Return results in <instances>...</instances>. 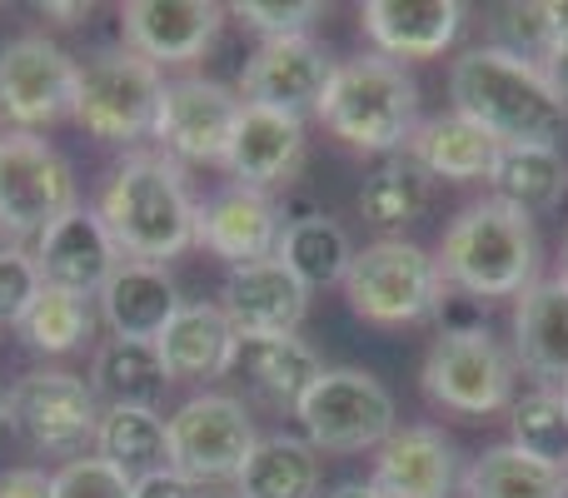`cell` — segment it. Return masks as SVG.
I'll list each match as a JSON object with an SVG mask.
<instances>
[{"label":"cell","instance_id":"obj_4","mask_svg":"<svg viewBox=\"0 0 568 498\" xmlns=\"http://www.w3.org/2000/svg\"><path fill=\"white\" fill-rule=\"evenodd\" d=\"M314 115L344 145L374 150V155H384V150L399 155L409 145V135L419 130V85L394 60L359 55V60L334 65Z\"/></svg>","mask_w":568,"mask_h":498},{"label":"cell","instance_id":"obj_32","mask_svg":"<svg viewBox=\"0 0 568 498\" xmlns=\"http://www.w3.org/2000/svg\"><path fill=\"white\" fill-rule=\"evenodd\" d=\"M280 260L304 289H329V284H344L349 274V235H344L339 220H329L320 210L314 220H300V225H284L280 230Z\"/></svg>","mask_w":568,"mask_h":498},{"label":"cell","instance_id":"obj_14","mask_svg":"<svg viewBox=\"0 0 568 498\" xmlns=\"http://www.w3.org/2000/svg\"><path fill=\"white\" fill-rule=\"evenodd\" d=\"M334 65L310 35H284L265 40L240 70V95L245 105L280 110V115L300 120L304 110H320L324 85H329Z\"/></svg>","mask_w":568,"mask_h":498},{"label":"cell","instance_id":"obj_35","mask_svg":"<svg viewBox=\"0 0 568 498\" xmlns=\"http://www.w3.org/2000/svg\"><path fill=\"white\" fill-rule=\"evenodd\" d=\"M509 429H514V449H524L529 459L554 464L568 474V404L564 394L539 389L529 399H519L509 409Z\"/></svg>","mask_w":568,"mask_h":498},{"label":"cell","instance_id":"obj_37","mask_svg":"<svg viewBox=\"0 0 568 498\" xmlns=\"http://www.w3.org/2000/svg\"><path fill=\"white\" fill-rule=\"evenodd\" d=\"M50 494L55 498H135V479L120 474L100 454H85V459H70L65 469L50 474Z\"/></svg>","mask_w":568,"mask_h":498},{"label":"cell","instance_id":"obj_22","mask_svg":"<svg viewBox=\"0 0 568 498\" xmlns=\"http://www.w3.org/2000/svg\"><path fill=\"white\" fill-rule=\"evenodd\" d=\"M230 374H240L260 399L294 409L310 394V384L324 374V364L300 334H235Z\"/></svg>","mask_w":568,"mask_h":498},{"label":"cell","instance_id":"obj_45","mask_svg":"<svg viewBox=\"0 0 568 498\" xmlns=\"http://www.w3.org/2000/svg\"><path fill=\"white\" fill-rule=\"evenodd\" d=\"M40 16H55L60 26H75L80 16H90V6H55V0H50V6H36Z\"/></svg>","mask_w":568,"mask_h":498},{"label":"cell","instance_id":"obj_49","mask_svg":"<svg viewBox=\"0 0 568 498\" xmlns=\"http://www.w3.org/2000/svg\"><path fill=\"white\" fill-rule=\"evenodd\" d=\"M559 280H564V284H568V254H564V274H559Z\"/></svg>","mask_w":568,"mask_h":498},{"label":"cell","instance_id":"obj_18","mask_svg":"<svg viewBox=\"0 0 568 498\" xmlns=\"http://www.w3.org/2000/svg\"><path fill=\"white\" fill-rule=\"evenodd\" d=\"M195 245L230 260V270L270 260L280 250V205L265 190H245V185L220 190L210 205L195 210Z\"/></svg>","mask_w":568,"mask_h":498},{"label":"cell","instance_id":"obj_10","mask_svg":"<svg viewBox=\"0 0 568 498\" xmlns=\"http://www.w3.org/2000/svg\"><path fill=\"white\" fill-rule=\"evenodd\" d=\"M170 434V469L190 484H225L240 479L255 454V424L245 404L230 394H195L165 419Z\"/></svg>","mask_w":568,"mask_h":498},{"label":"cell","instance_id":"obj_38","mask_svg":"<svg viewBox=\"0 0 568 498\" xmlns=\"http://www.w3.org/2000/svg\"><path fill=\"white\" fill-rule=\"evenodd\" d=\"M40 289H45V280H40L36 254H26L20 245H0V324L26 319Z\"/></svg>","mask_w":568,"mask_h":498},{"label":"cell","instance_id":"obj_34","mask_svg":"<svg viewBox=\"0 0 568 498\" xmlns=\"http://www.w3.org/2000/svg\"><path fill=\"white\" fill-rule=\"evenodd\" d=\"M90 329H95V314H90V299H80V294H65V289H40L36 304L26 309V319H20V334H26L30 349L40 354H70L80 349V344L90 339Z\"/></svg>","mask_w":568,"mask_h":498},{"label":"cell","instance_id":"obj_39","mask_svg":"<svg viewBox=\"0 0 568 498\" xmlns=\"http://www.w3.org/2000/svg\"><path fill=\"white\" fill-rule=\"evenodd\" d=\"M320 10H324L320 0H240L235 16L265 40H284V35H310Z\"/></svg>","mask_w":568,"mask_h":498},{"label":"cell","instance_id":"obj_6","mask_svg":"<svg viewBox=\"0 0 568 498\" xmlns=\"http://www.w3.org/2000/svg\"><path fill=\"white\" fill-rule=\"evenodd\" d=\"M160 100H165V75L135 50H105L80 65L75 120L105 145H135L155 135Z\"/></svg>","mask_w":568,"mask_h":498},{"label":"cell","instance_id":"obj_15","mask_svg":"<svg viewBox=\"0 0 568 498\" xmlns=\"http://www.w3.org/2000/svg\"><path fill=\"white\" fill-rule=\"evenodd\" d=\"M225 10L215 0H130L120 10V26L135 55L150 65H180V60H200L220 35Z\"/></svg>","mask_w":568,"mask_h":498},{"label":"cell","instance_id":"obj_50","mask_svg":"<svg viewBox=\"0 0 568 498\" xmlns=\"http://www.w3.org/2000/svg\"><path fill=\"white\" fill-rule=\"evenodd\" d=\"M564 404H568V384H564Z\"/></svg>","mask_w":568,"mask_h":498},{"label":"cell","instance_id":"obj_24","mask_svg":"<svg viewBox=\"0 0 568 498\" xmlns=\"http://www.w3.org/2000/svg\"><path fill=\"white\" fill-rule=\"evenodd\" d=\"M514 354L534 379L568 384V284L534 280L514 304Z\"/></svg>","mask_w":568,"mask_h":498},{"label":"cell","instance_id":"obj_48","mask_svg":"<svg viewBox=\"0 0 568 498\" xmlns=\"http://www.w3.org/2000/svg\"><path fill=\"white\" fill-rule=\"evenodd\" d=\"M200 498H240L235 489H215V494H200Z\"/></svg>","mask_w":568,"mask_h":498},{"label":"cell","instance_id":"obj_28","mask_svg":"<svg viewBox=\"0 0 568 498\" xmlns=\"http://www.w3.org/2000/svg\"><path fill=\"white\" fill-rule=\"evenodd\" d=\"M464 498H568V474L529 459L514 444L484 449L459 479Z\"/></svg>","mask_w":568,"mask_h":498},{"label":"cell","instance_id":"obj_13","mask_svg":"<svg viewBox=\"0 0 568 498\" xmlns=\"http://www.w3.org/2000/svg\"><path fill=\"white\" fill-rule=\"evenodd\" d=\"M240 110L245 100L235 90H225L220 80L205 75H185L170 80L165 100H160V120L155 135L165 145V155L190 160V165H225L230 140H235Z\"/></svg>","mask_w":568,"mask_h":498},{"label":"cell","instance_id":"obj_41","mask_svg":"<svg viewBox=\"0 0 568 498\" xmlns=\"http://www.w3.org/2000/svg\"><path fill=\"white\" fill-rule=\"evenodd\" d=\"M135 498H200V489L190 479H180L175 469H160V474L135 479Z\"/></svg>","mask_w":568,"mask_h":498},{"label":"cell","instance_id":"obj_5","mask_svg":"<svg viewBox=\"0 0 568 498\" xmlns=\"http://www.w3.org/2000/svg\"><path fill=\"white\" fill-rule=\"evenodd\" d=\"M444 294H449V284L439 274V260H429L409 240L364 245L344 274V299L369 324H419L439 314Z\"/></svg>","mask_w":568,"mask_h":498},{"label":"cell","instance_id":"obj_8","mask_svg":"<svg viewBox=\"0 0 568 498\" xmlns=\"http://www.w3.org/2000/svg\"><path fill=\"white\" fill-rule=\"evenodd\" d=\"M10 429L40 454L55 459H85V449L100 434V399L80 374L65 369H36L26 379H16V389L6 394Z\"/></svg>","mask_w":568,"mask_h":498},{"label":"cell","instance_id":"obj_20","mask_svg":"<svg viewBox=\"0 0 568 498\" xmlns=\"http://www.w3.org/2000/svg\"><path fill=\"white\" fill-rule=\"evenodd\" d=\"M369 484L384 498H449L459 484V454L439 429L409 424L379 444Z\"/></svg>","mask_w":568,"mask_h":498},{"label":"cell","instance_id":"obj_33","mask_svg":"<svg viewBox=\"0 0 568 498\" xmlns=\"http://www.w3.org/2000/svg\"><path fill=\"white\" fill-rule=\"evenodd\" d=\"M95 449H100V459H110L130 479L170 469V434L155 409H120V404L105 409L100 414Z\"/></svg>","mask_w":568,"mask_h":498},{"label":"cell","instance_id":"obj_7","mask_svg":"<svg viewBox=\"0 0 568 498\" xmlns=\"http://www.w3.org/2000/svg\"><path fill=\"white\" fill-rule=\"evenodd\" d=\"M294 414L314 454L379 449L394 434V399L369 369H324L294 404Z\"/></svg>","mask_w":568,"mask_h":498},{"label":"cell","instance_id":"obj_40","mask_svg":"<svg viewBox=\"0 0 568 498\" xmlns=\"http://www.w3.org/2000/svg\"><path fill=\"white\" fill-rule=\"evenodd\" d=\"M439 319H444V334L484 329V304H479V299H469V294H444Z\"/></svg>","mask_w":568,"mask_h":498},{"label":"cell","instance_id":"obj_36","mask_svg":"<svg viewBox=\"0 0 568 498\" xmlns=\"http://www.w3.org/2000/svg\"><path fill=\"white\" fill-rule=\"evenodd\" d=\"M494 50L544 65L549 50H554L549 10H544V0H509V6L494 10Z\"/></svg>","mask_w":568,"mask_h":498},{"label":"cell","instance_id":"obj_31","mask_svg":"<svg viewBox=\"0 0 568 498\" xmlns=\"http://www.w3.org/2000/svg\"><path fill=\"white\" fill-rule=\"evenodd\" d=\"M434 205V180L414 165L409 155H389L379 170H369L359 185V215L374 230H399L424 220V210Z\"/></svg>","mask_w":568,"mask_h":498},{"label":"cell","instance_id":"obj_30","mask_svg":"<svg viewBox=\"0 0 568 498\" xmlns=\"http://www.w3.org/2000/svg\"><path fill=\"white\" fill-rule=\"evenodd\" d=\"M235 484L240 498H314L320 494V454L294 434H270L255 444Z\"/></svg>","mask_w":568,"mask_h":498},{"label":"cell","instance_id":"obj_27","mask_svg":"<svg viewBox=\"0 0 568 498\" xmlns=\"http://www.w3.org/2000/svg\"><path fill=\"white\" fill-rule=\"evenodd\" d=\"M170 384V369L160 359V344L145 339H105L90 369V389L105 399V409H155Z\"/></svg>","mask_w":568,"mask_h":498},{"label":"cell","instance_id":"obj_16","mask_svg":"<svg viewBox=\"0 0 568 498\" xmlns=\"http://www.w3.org/2000/svg\"><path fill=\"white\" fill-rule=\"evenodd\" d=\"M36 264H40V280L50 289H65V294H90L105 289V280L120 270V250L110 240V230L100 225L95 210H70L60 215L45 235L36 240Z\"/></svg>","mask_w":568,"mask_h":498},{"label":"cell","instance_id":"obj_47","mask_svg":"<svg viewBox=\"0 0 568 498\" xmlns=\"http://www.w3.org/2000/svg\"><path fill=\"white\" fill-rule=\"evenodd\" d=\"M0 429H10V414H6V394H0Z\"/></svg>","mask_w":568,"mask_h":498},{"label":"cell","instance_id":"obj_9","mask_svg":"<svg viewBox=\"0 0 568 498\" xmlns=\"http://www.w3.org/2000/svg\"><path fill=\"white\" fill-rule=\"evenodd\" d=\"M75 210V175L65 155L40 135H0V235L40 240Z\"/></svg>","mask_w":568,"mask_h":498},{"label":"cell","instance_id":"obj_42","mask_svg":"<svg viewBox=\"0 0 568 498\" xmlns=\"http://www.w3.org/2000/svg\"><path fill=\"white\" fill-rule=\"evenodd\" d=\"M0 498H55V494H50V474H40V469H6V474H0Z\"/></svg>","mask_w":568,"mask_h":498},{"label":"cell","instance_id":"obj_26","mask_svg":"<svg viewBox=\"0 0 568 498\" xmlns=\"http://www.w3.org/2000/svg\"><path fill=\"white\" fill-rule=\"evenodd\" d=\"M155 344L170 379H215V374H230L235 329L220 304H180Z\"/></svg>","mask_w":568,"mask_h":498},{"label":"cell","instance_id":"obj_23","mask_svg":"<svg viewBox=\"0 0 568 498\" xmlns=\"http://www.w3.org/2000/svg\"><path fill=\"white\" fill-rule=\"evenodd\" d=\"M175 309H180V294H175V280L165 274V264L120 260V270L100 289V314L115 329V339L155 344L165 334V324L175 319Z\"/></svg>","mask_w":568,"mask_h":498},{"label":"cell","instance_id":"obj_44","mask_svg":"<svg viewBox=\"0 0 568 498\" xmlns=\"http://www.w3.org/2000/svg\"><path fill=\"white\" fill-rule=\"evenodd\" d=\"M544 10H549V35H554V45H568V0H544Z\"/></svg>","mask_w":568,"mask_h":498},{"label":"cell","instance_id":"obj_29","mask_svg":"<svg viewBox=\"0 0 568 498\" xmlns=\"http://www.w3.org/2000/svg\"><path fill=\"white\" fill-rule=\"evenodd\" d=\"M489 185L494 200L524 210V215H539V210H554L564 200L568 165L554 145H504Z\"/></svg>","mask_w":568,"mask_h":498},{"label":"cell","instance_id":"obj_19","mask_svg":"<svg viewBox=\"0 0 568 498\" xmlns=\"http://www.w3.org/2000/svg\"><path fill=\"white\" fill-rule=\"evenodd\" d=\"M364 35L374 40V55L384 60H434L454 45L464 26L459 0H369L359 10Z\"/></svg>","mask_w":568,"mask_h":498},{"label":"cell","instance_id":"obj_3","mask_svg":"<svg viewBox=\"0 0 568 498\" xmlns=\"http://www.w3.org/2000/svg\"><path fill=\"white\" fill-rule=\"evenodd\" d=\"M539 270V240H534V220L524 210L504 205V200H479L469 205L439 245V274L459 294L489 304L524 294Z\"/></svg>","mask_w":568,"mask_h":498},{"label":"cell","instance_id":"obj_43","mask_svg":"<svg viewBox=\"0 0 568 498\" xmlns=\"http://www.w3.org/2000/svg\"><path fill=\"white\" fill-rule=\"evenodd\" d=\"M539 70H544V80H549L554 95H559L564 105H568V45H554V50H549V60H544Z\"/></svg>","mask_w":568,"mask_h":498},{"label":"cell","instance_id":"obj_17","mask_svg":"<svg viewBox=\"0 0 568 498\" xmlns=\"http://www.w3.org/2000/svg\"><path fill=\"white\" fill-rule=\"evenodd\" d=\"M220 309L235 334H294L310 309V289L284 270L280 254H270V260L230 270Z\"/></svg>","mask_w":568,"mask_h":498},{"label":"cell","instance_id":"obj_21","mask_svg":"<svg viewBox=\"0 0 568 498\" xmlns=\"http://www.w3.org/2000/svg\"><path fill=\"white\" fill-rule=\"evenodd\" d=\"M304 160V120L280 115V110L245 105L240 110L235 140H230V175L245 190H270L280 180H290Z\"/></svg>","mask_w":568,"mask_h":498},{"label":"cell","instance_id":"obj_25","mask_svg":"<svg viewBox=\"0 0 568 498\" xmlns=\"http://www.w3.org/2000/svg\"><path fill=\"white\" fill-rule=\"evenodd\" d=\"M499 140L489 130H479L464 115H439L424 120L409 135L404 155L424 170L429 180H454V185H474V180H489L499 165Z\"/></svg>","mask_w":568,"mask_h":498},{"label":"cell","instance_id":"obj_46","mask_svg":"<svg viewBox=\"0 0 568 498\" xmlns=\"http://www.w3.org/2000/svg\"><path fill=\"white\" fill-rule=\"evenodd\" d=\"M324 498H384L374 484H339L334 494H324Z\"/></svg>","mask_w":568,"mask_h":498},{"label":"cell","instance_id":"obj_1","mask_svg":"<svg viewBox=\"0 0 568 498\" xmlns=\"http://www.w3.org/2000/svg\"><path fill=\"white\" fill-rule=\"evenodd\" d=\"M449 95L454 115L489 130L499 145H554L568 120V105L549 90L544 70L494 45H474L454 60Z\"/></svg>","mask_w":568,"mask_h":498},{"label":"cell","instance_id":"obj_12","mask_svg":"<svg viewBox=\"0 0 568 498\" xmlns=\"http://www.w3.org/2000/svg\"><path fill=\"white\" fill-rule=\"evenodd\" d=\"M424 394L454 414H484L509 409L514 399V359L499 349L489 329H464V334H439L424 359Z\"/></svg>","mask_w":568,"mask_h":498},{"label":"cell","instance_id":"obj_11","mask_svg":"<svg viewBox=\"0 0 568 498\" xmlns=\"http://www.w3.org/2000/svg\"><path fill=\"white\" fill-rule=\"evenodd\" d=\"M80 65L70 50L45 35H16L0 45V120L20 135H36L40 125L75 115Z\"/></svg>","mask_w":568,"mask_h":498},{"label":"cell","instance_id":"obj_2","mask_svg":"<svg viewBox=\"0 0 568 498\" xmlns=\"http://www.w3.org/2000/svg\"><path fill=\"white\" fill-rule=\"evenodd\" d=\"M195 200L185 190L175 160L165 155H130L100 190V225L110 230L120 254L140 264L175 260L195 245Z\"/></svg>","mask_w":568,"mask_h":498}]
</instances>
